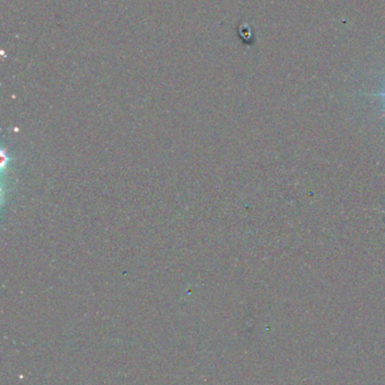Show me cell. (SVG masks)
<instances>
[{
  "mask_svg": "<svg viewBox=\"0 0 385 385\" xmlns=\"http://www.w3.org/2000/svg\"><path fill=\"white\" fill-rule=\"evenodd\" d=\"M367 96H373V97H381V98H383L385 101V88L384 90H382V92H379V93L367 94ZM384 115H385V110H384V114H383V116H384Z\"/></svg>",
  "mask_w": 385,
  "mask_h": 385,
  "instance_id": "6da1fadb",
  "label": "cell"
}]
</instances>
